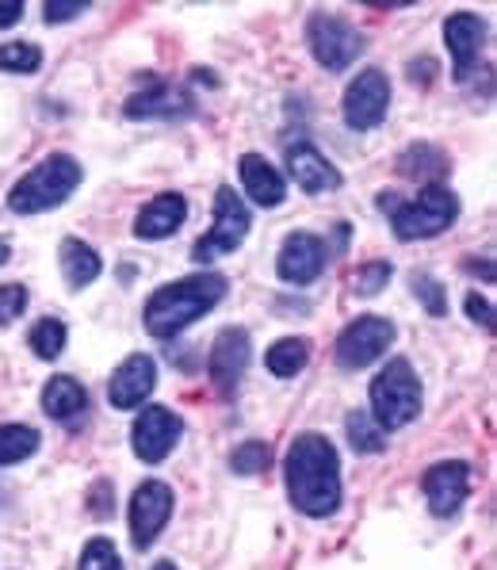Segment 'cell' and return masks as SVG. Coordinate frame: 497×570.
Listing matches in <instances>:
<instances>
[{
  "mask_svg": "<svg viewBox=\"0 0 497 570\" xmlns=\"http://www.w3.org/2000/svg\"><path fill=\"white\" fill-rule=\"evenodd\" d=\"M414 292H417V299L425 303V311L436 314V318H440V314H448V295H444V287L436 284L433 276L417 272V276H414Z\"/></svg>",
  "mask_w": 497,
  "mask_h": 570,
  "instance_id": "31",
  "label": "cell"
},
{
  "mask_svg": "<svg viewBox=\"0 0 497 570\" xmlns=\"http://www.w3.org/2000/svg\"><path fill=\"white\" fill-rule=\"evenodd\" d=\"M249 210L241 204V196L230 188V184H222V188L215 191V226L199 238V245L191 249V261H199V265H211V261L226 257V253H233L241 242H246L249 234Z\"/></svg>",
  "mask_w": 497,
  "mask_h": 570,
  "instance_id": "6",
  "label": "cell"
},
{
  "mask_svg": "<svg viewBox=\"0 0 497 570\" xmlns=\"http://www.w3.org/2000/svg\"><path fill=\"white\" fill-rule=\"evenodd\" d=\"M395 345V326L379 314H364V318L348 322V330L337 337V361L341 367H368L379 361L387 348Z\"/></svg>",
  "mask_w": 497,
  "mask_h": 570,
  "instance_id": "9",
  "label": "cell"
},
{
  "mask_svg": "<svg viewBox=\"0 0 497 570\" xmlns=\"http://www.w3.org/2000/svg\"><path fill=\"white\" fill-rule=\"evenodd\" d=\"M39 452V433L31 425H0V468Z\"/></svg>",
  "mask_w": 497,
  "mask_h": 570,
  "instance_id": "24",
  "label": "cell"
},
{
  "mask_svg": "<svg viewBox=\"0 0 497 570\" xmlns=\"http://www.w3.org/2000/svg\"><path fill=\"white\" fill-rule=\"evenodd\" d=\"M459 218V199L451 188L444 184H425L417 199H398L395 210H390V226L402 242H417V238H436L444 234L451 223Z\"/></svg>",
  "mask_w": 497,
  "mask_h": 570,
  "instance_id": "5",
  "label": "cell"
},
{
  "mask_svg": "<svg viewBox=\"0 0 497 570\" xmlns=\"http://www.w3.org/2000/svg\"><path fill=\"white\" fill-rule=\"evenodd\" d=\"M307 42H310V55L321 61L326 69H348L356 58L364 55V35L352 28L341 16H329V12H314L307 23Z\"/></svg>",
  "mask_w": 497,
  "mask_h": 570,
  "instance_id": "7",
  "label": "cell"
},
{
  "mask_svg": "<svg viewBox=\"0 0 497 570\" xmlns=\"http://www.w3.org/2000/svg\"><path fill=\"white\" fill-rule=\"evenodd\" d=\"M169 517H172V487H165L161 479H146L142 487L130 494V510H127L130 540H135L138 548H150L165 532Z\"/></svg>",
  "mask_w": 497,
  "mask_h": 570,
  "instance_id": "10",
  "label": "cell"
},
{
  "mask_svg": "<svg viewBox=\"0 0 497 570\" xmlns=\"http://www.w3.org/2000/svg\"><path fill=\"white\" fill-rule=\"evenodd\" d=\"M196 100L185 89H172V85H157V89H138L123 104V111L130 119H177L191 116Z\"/></svg>",
  "mask_w": 497,
  "mask_h": 570,
  "instance_id": "19",
  "label": "cell"
},
{
  "mask_svg": "<svg viewBox=\"0 0 497 570\" xmlns=\"http://www.w3.org/2000/svg\"><path fill=\"white\" fill-rule=\"evenodd\" d=\"M77 188H81V165L69 154H50L34 165L28 177L16 180V188L8 191V210H16V215H39V210L66 204Z\"/></svg>",
  "mask_w": 497,
  "mask_h": 570,
  "instance_id": "3",
  "label": "cell"
},
{
  "mask_svg": "<svg viewBox=\"0 0 497 570\" xmlns=\"http://www.w3.org/2000/svg\"><path fill=\"white\" fill-rule=\"evenodd\" d=\"M153 570H177V567H172V563H169V559H161V563H157Z\"/></svg>",
  "mask_w": 497,
  "mask_h": 570,
  "instance_id": "36",
  "label": "cell"
},
{
  "mask_svg": "<svg viewBox=\"0 0 497 570\" xmlns=\"http://www.w3.org/2000/svg\"><path fill=\"white\" fill-rule=\"evenodd\" d=\"M287 494L307 517H329L341 505V460L337 449L318 433L295 436L287 452Z\"/></svg>",
  "mask_w": 497,
  "mask_h": 570,
  "instance_id": "1",
  "label": "cell"
},
{
  "mask_svg": "<svg viewBox=\"0 0 497 570\" xmlns=\"http://www.w3.org/2000/svg\"><path fill=\"white\" fill-rule=\"evenodd\" d=\"M23 16V4L20 0H0V28H12L16 20Z\"/></svg>",
  "mask_w": 497,
  "mask_h": 570,
  "instance_id": "35",
  "label": "cell"
},
{
  "mask_svg": "<svg viewBox=\"0 0 497 570\" xmlns=\"http://www.w3.org/2000/svg\"><path fill=\"white\" fill-rule=\"evenodd\" d=\"M390 276H395V268H390L387 261H371V265H364L360 272H356L352 292L356 295H375V292H382V287L390 284Z\"/></svg>",
  "mask_w": 497,
  "mask_h": 570,
  "instance_id": "30",
  "label": "cell"
},
{
  "mask_svg": "<svg viewBox=\"0 0 497 570\" xmlns=\"http://www.w3.org/2000/svg\"><path fill=\"white\" fill-rule=\"evenodd\" d=\"M276 268H280V279H287V284H295V287L314 284V279L321 276V268H326V242L307 230L291 234V238L284 242Z\"/></svg>",
  "mask_w": 497,
  "mask_h": 570,
  "instance_id": "13",
  "label": "cell"
},
{
  "mask_svg": "<svg viewBox=\"0 0 497 570\" xmlns=\"http://www.w3.org/2000/svg\"><path fill=\"white\" fill-rule=\"evenodd\" d=\"M421 490H425V498H429V510L436 517L459 513V505H464L467 494H470V468L464 460L436 463V468L425 471Z\"/></svg>",
  "mask_w": 497,
  "mask_h": 570,
  "instance_id": "12",
  "label": "cell"
},
{
  "mask_svg": "<svg viewBox=\"0 0 497 570\" xmlns=\"http://www.w3.org/2000/svg\"><path fill=\"white\" fill-rule=\"evenodd\" d=\"M268 463H272V452L260 441H246L230 455V468L238 471V475H260V471H268Z\"/></svg>",
  "mask_w": 497,
  "mask_h": 570,
  "instance_id": "29",
  "label": "cell"
},
{
  "mask_svg": "<svg viewBox=\"0 0 497 570\" xmlns=\"http://www.w3.org/2000/svg\"><path fill=\"white\" fill-rule=\"evenodd\" d=\"M23 311H28V287H23V284H4V287H0V326L16 322Z\"/></svg>",
  "mask_w": 497,
  "mask_h": 570,
  "instance_id": "32",
  "label": "cell"
},
{
  "mask_svg": "<svg viewBox=\"0 0 497 570\" xmlns=\"http://www.w3.org/2000/svg\"><path fill=\"white\" fill-rule=\"evenodd\" d=\"M230 292V279L222 272H196L177 284H165L161 292L150 295L146 303V330L153 337H177L180 330L211 314Z\"/></svg>",
  "mask_w": 497,
  "mask_h": 570,
  "instance_id": "2",
  "label": "cell"
},
{
  "mask_svg": "<svg viewBox=\"0 0 497 570\" xmlns=\"http://www.w3.org/2000/svg\"><path fill=\"white\" fill-rule=\"evenodd\" d=\"M153 383H157V364H153V356L135 353V356H127V361L119 364L116 372H111L108 402H111L116 410H135V406H142V402L150 399Z\"/></svg>",
  "mask_w": 497,
  "mask_h": 570,
  "instance_id": "14",
  "label": "cell"
},
{
  "mask_svg": "<svg viewBox=\"0 0 497 570\" xmlns=\"http://www.w3.org/2000/svg\"><path fill=\"white\" fill-rule=\"evenodd\" d=\"M31 341V353L42 356V361H54V356H62L66 348V322L58 318H39L28 333Z\"/></svg>",
  "mask_w": 497,
  "mask_h": 570,
  "instance_id": "25",
  "label": "cell"
},
{
  "mask_svg": "<svg viewBox=\"0 0 497 570\" xmlns=\"http://www.w3.org/2000/svg\"><path fill=\"white\" fill-rule=\"evenodd\" d=\"M246 367H249V333L222 330L211 345V361H207V372H211L215 387L222 394H233L241 375H246Z\"/></svg>",
  "mask_w": 497,
  "mask_h": 570,
  "instance_id": "15",
  "label": "cell"
},
{
  "mask_svg": "<svg viewBox=\"0 0 497 570\" xmlns=\"http://www.w3.org/2000/svg\"><path fill=\"white\" fill-rule=\"evenodd\" d=\"M77 570H123V559H119L116 543L103 540V537H96V540L85 543L81 563H77Z\"/></svg>",
  "mask_w": 497,
  "mask_h": 570,
  "instance_id": "28",
  "label": "cell"
},
{
  "mask_svg": "<svg viewBox=\"0 0 497 570\" xmlns=\"http://www.w3.org/2000/svg\"><path fill=\"white\" fill-rule=\"evenodd\" d=\"M467 318L478 322L483 330H494L497 318H494V303L486 295H467Z\"/></svg>",
  "mask_w": 497,
  "mask_h": 570,
  "instance_id": "33",
  "label": "cell"
},
{
  "mask_svg": "<svg viewBox=\"0 0 497 570\" xmlns=\"http://www.w3.org/2000/svg\"><path fill=\"white\" fill-rule=\"evenodd\" d=\"M421 414V380L409 367V361H390L371 380V421L387 433V429H402Z\"/></svg>",
  "mask_w": 497,
  "mask_h": 570,
  "instance_id": "4",
  "label": "cell"
},
{
  "mask_svg": "<svg viewBox=\"0 0 497 570\" xmlns=\"http://www.w3.org/2000/svg\"><path fill=\"white\" fill-rule=\"evenodd\" d=\"M241 184H246L249 199L260 207H280L287 199V180L280 177L272 161H265L260 154L241 157Z\"/></svg>",
  "mask_w": 497,
  "mask_h": 570,
  "instance_id": "20",
  "label": "cell"
},
{
  "mask_svg": "<svg viewBox=\"0 0 497 570\" xmlns=\"http://www.w3.org/2000/svg\"><path fill=\"white\" fill-rule=\"evenodd\" d=\"M85 406H89V394H85V387L73 375H54L42 387V410L54 421H73L77 414H85Z\"/></svg>",
  "mask_w": 497,
  "mask_h": 570,
  "instance_id": "22",
  "label": "cell"
},
{
  "mask_svg": "<svg viewBox=\"0 0 497 570\" xmlns=\"http://www.w3.org/2000/svg\"><path fill=\"white\" fill-rule=\"evenodd\" d=\"M42 66V50L34 42H4L0 47V69L4 73H34Z\"/></svg>",
  "mask_w": 497,
  "mask_h": 570,
  "instance_id": "27",
  "label": "cell"
},
{
  "mask_svg": "<svg viewBox=\"0 0 497 570\" xmlns=\"http://www.w3.org/2000/svg\"><path fill=\"white\" fill-rule=\"evenodd\" d=\"M483 39H486V23L470 12H456L444 20V42H448V55H451V69L456 77H464L475 69L478 61V50H483Z\"/></svg>",
  "mask_w": 497,
  "mask_h": 570,
  "instance_id": "16",
  "label": "cell"
},
{
  "mask_svg": "<svg viewBox=\"0 0 497 570\" xmlns=\"http://www.w3.org/2000/svg\"><path fill=\"white\" fill-rule=\"evenodd\" d=\"M81 12H85L81 0H50V4L42 8L47 23H66V20H73V16H81Z\"/></svg>",
  "mask_w": 497,
  "mask_h": 570,
  "instance_id": "34",
  "label": "cell"
},
{
  "mask_svg": "<svg viewBox=\"0 0 497 570\" xmlns=\"http://www.w3.org/2000/svg\"><path fill=\"white\" fill-rule=\"evenodd\" d=\"M4 261H8V245L0 242V265H4Z\"/></svg>",
  "mask_w": 497,
  "mask_h": 570,
  "instance_id": "37",
  "label": "cell"
},
{
  "mask_svg": "<svg viewBox=\"0 0 497 570\" xmlns=\"http://www.w3.org/2000/svg\"><path fill=\"white\" fill-rule=\"evenodd\" d=\"M348 441H352L356 452H382L387 449V433H382V429L371 421V414H364V410L348 414Z\"/></svg>",
  "mask_w": 497,
  "mask_h": 570,
  "instance_id": "26",
  "label": "cell"
},
{
  "mask_svg": "<svg viewBox=\"0 0 497 570\" xmlns=\"http://www.w3.org/2000/svg\"><path fill=\"white\" fill-rule=\"evenodd\" d=\"M185 218H188V199L180 191H161V196H153L150 204L138 210L135 234L142 242L169 238V234H177L185 226Z\"/></svg>",
  "mask_w": 497,
  "mask_h": 570,
  "instance_id": "18",
  "label": "cell"
},
{
  "mask_svg": "<svg viewBox=\"0 0 497 570\" xmlns=\"http://www.w3.org/2000/svg\"><path fill=\"white\" fill-rule=\"evenodd\" d=\"M58 265H62L66 272V284L73 287H89L96 276L103 272V261L100 253L92 249V245L77 242V238H66L62 245H58Z\"/></svg>",
  "mask_w": 497,
  "mask_h": 570,
  "instance_id": "21",
  "label": "cell"
},
{
  "mask_svg": "<svg viewBox=\"0 0 497 570\" xmlns=\"http://www.w3.org/2000/svg\"><path fill=\"white\" fill-rule=\"evenodd\" d=\"M387 108H390V81L382 69H364L356 73V81L345 89V100H341V111H345V122L352 130H371L387 119Z\"/></svg>",
  "mask_w": 497,
  "mask_h": 570,
  "instance_id": "8",
  "label": "cell"
},
{
  "mask_svg": "<svg viewBox=\"0 0 497 570\" xmlns=\"http://www.w3.org/2000/svg\"><path fill=\"white\" fill-rule=\"evenodd\" d=\"M287 169H291V180L299 184L310 196H321V191H337L341 188V173L326 161L310 142H291L287 146Z\"/></svg>",
  "mask_w": 497,
  "mask_h": 570,
  "instance_id": "17",
  "label": "cell"
},
{
  "mask_svg": "<svg viewBox=\"0 0 497 570\" xmlns=\"http://www.w3.org/2000/svg\"><path fill=\"white\" fill-rule=\"evenodd\" d=\"M307 361H310V348H307V341H302V337L276 341V345L268 348V356H265L268 372L280 375V380H291V375H299L302 367H307Z\"/></svg>",
  "mask_w": 497,
  "mask_h": 570,
  "instance_id": "23",
  "label": "cell"
},
{
  "mask_svg": "<svg viewBox=\"0 0 497 570\" xmlns=\"http://www.w3.org/2000/svg\"><path fill=\"white\" fill-rule=\"evenodd\" d=\"M180 433H185V425H180V417L172 414V410L165 406H146L142 414H138L135 429H130V444H135V455L146 463H161L165 455L177 449Z\"/></svg>",
  "mask_w": 497,
  "mask_h": 570,
  "instance_id": "11",
  "label": "cell"
}]
</instances>
